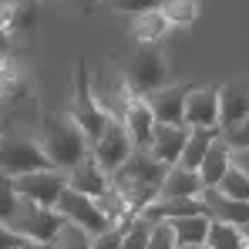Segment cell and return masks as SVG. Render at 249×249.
<instances>
[{"instance_id":"1","label":"cell","mask_w":249,"mask_h":249,"mask_svg":"<svg viewBox=\"0 0 249 249\" xmlns=\"http://www.w3.org/2000/svg\"><path fill=\"white\" fill-rule=\"evenodd\" d=\"M41 148H44V155L51 159V165L68 172V168H74L91 152V142L74 124V118L68 111H61V115H44L41 118Z\"/></svg>"},{"instance_id":"2","label":"cell","mask_w":249,"mask_h":249,"mask_svg":"<svg viewBox=\"0 0 249 249\" xmlns=\"http://www.w3.org/2000/svg\"><path fill=\"white\" fill-rule=\"evenodd\" d=\"M118 74L124 78L131 98H145L159 88L168 84V61L162 54L159 41L152 44H138L135 51H128L122 61H118Z\"/></svg>"},{"instance_id":"3","label":"cell","mask_w":249,"mask_h":249,"mask_svg":"<svg viewBox=\"0 0 249 249\" xmlns=\"http://www.w3.org/2000/svg\"><path fill=\"white\" fill-rule=\"evenodd\" d=\"M41 168H54L51 159L44 155L41 142L17 135V131H0V175L17 178L27 172H41Z\"/></svg>"},{"instance_id":"4","label":"cell","mask_w":249,"mask_h":249,"mask_svg":"<svg viewBox=\"0 0 249 249\" xmlns=\"http://www.w3.org/2000/svg\"><path fill=\"white\" fill-rule=\"evenodd\" d=\"M64 215L51 206H37V202H27V199H17L14 212L7 215V226L14 232H20L24 239H34V243H51L61 229H64Z\"/></svg>"},{"instance_id":"5","label":"cell","mask_w":249,"mask_h":249,"mask_svg":"<svg viewBox=\"0 0 249 249\" xmlns=\"http://www.w3.org/2000/svg\"><path fill=\"white\" fill-rule=\"evenodd\" d=\"M74 124L84 131V138L94 145L105 128H108V115L101 111V105L94 101V91H91V74H88V61H78V74H74V101H71V111H68Z\"/></svg>"},{"instance_id":"6","label":"cell","mask_w":249,"mask_h":249,"mask_svg":"<svg viewBox=\"0 0 249 249\" xmlns=\"http://www.w3.org/2000/svg\"><path fill=\"white\" fill-rule=\"evenodd\" d=\"M10 182H14L17 199H27V202H37V206L57 209L61 192L68 189V172H61V168H41V172L17 175V178H10Z\"/></svg>"},{"instance_id":"7","label":"cell","mask_w":249,"mask_h":249,"mask_svg":"<svg viewBox=\"0 0 249 249\" xmlns=\"http://www.w3.org/2000/svg\"><path fill=\"white\" fill-rule=\"evenodd\" d=\"M131 152H135V142H131V135H128L124 122H115V118L108 122L105 135L91 145V159L105 168L108 175H115V172L128 162V155H131Z\"/></svg>"},{"instance_id":"8","label":"cell","mask_w":249,"mask_h":249,"mask_svg":"<svg viewBox=\"0 0 249 249\" xmlns=\"http://www.w3.org/2000/svg\"><path fill=\"white\" fill-rule=\"evenodd\" d=\"M57 212H61L68 222L81 226L84 232H91V236L111 229V222H108V215L101 212L98 199L81 196V192H74V189H64V192H61V199H57Z\"/></svg>"},{"instance_id":"9","label":"cell","mask_w":249,"mask_h":249,"mask_svg":"<svg viewBox=\"0 0 249 249\" xmlns=\"http://www.w3.org/2000/svg\"><path fill=\"white\" fill-rule=\"evenodd\" d=\"M185 124L189 128H219V88L192 84L185 94Z\"/></svg>"},{"instance_id":"10","label":"cell","mask_w":249,"mask_h":249,"mask_svg":"<svg viewBox=\"0 0 249 249\" xmlns=\"http://www.w3.org/2000/svg\"><path fill=\"white\" fill-rule=\"evenodd\" d=\"M192 84H165L152 94H145V105L152 108V118L159 124H185V94Z\"/></svg>"},{"instance_id":"11","label":"cell","mask_w":249,"mask_h":249,"mask_svg":"<svg viewBox=\"0 0 249 249\" xmlns=\"http://www.w3.org/2000/svg\"><path fill=\"white\" fill-rule=\"evenodd\" d=\"M249 118V81H229L219 88V128L229 131Z\"/></svg>"},{"instance_id":"12","label":"cell","mask_w":249,"mask_h":249,"mask_svg":"<svg viewBox=\"0 0 249 249\" xmlns=\"http://www.w3.org/2000/svg\"><path fill=\"white\" fill-rule=\"evenodd\" d=\"M68 189L81 192V196H91V199H101L108 189H111V175L91 159V152L84 155L74 168H68Z\"/></svg>"},{"instance_id":"13","label":"cell","mask_w":249,"mask_h":249,"mask_svg":"<svg viewBox=\"0 0 249 249\" xmlns=\"http://www.w3.org/2000/svg\"><path fill=\"white\" fill-rule=\"evenodd\" d=\"M185 142H189V124H155L148 152H152L162 165L172 168V165H178Z\"/></svg>"},{"instance_id":"14","label":"cell","mask_w":249,"mask_h":249,"mask_svg":"<svg viewBox=\"0 0 249 249\" xmlns=\"http://www.w3.org/2000/svg\"><path fill=\"white\" fill-rule=\"evenodd\" d=\"M168 175V165H162L148 148H135L131 155H128V162H124L118 172H115V178H131V182H145V185H162V178Z\"/></svg>"},{"instance_id":"15","label":"cell","mask_w":249,"mask_h":249,"mask_svg":"<svg viewBox=\"0 0 249 249\" xmlns=\"http://www.w3.org/2000/svg\"><path fill=\"white\" fill-rule=\"evenodd\" d=\"M202 196V178L196 168H185V165H172L168 175L162 178L159 185V199L162 202H172V199H199Z\"/></svg>"},{"instance_id":"16","label":"cell","mask_w":249,"mask_h":249,"mask_svg":"<svg viewBox=\"0 0 249 249\" xmlns=\"http://www.w3.org/2000/svg\"><path fill=\"white\" fill-rule=\"evenodd\" d=\"M199 199L206 202L209 219H215V222H229V226H239V229L249 222V202L229 199V196H222L219 189H202Z\"/></svg>"},{"instance_id":"17","label":"cell","mask_w":249,"mask_h":249,"mask_svg":"<svg viewBox=\"0 0 249 249\" xmlns=\"http://www.w3.org/2000/svg\"><path fill=\"white\" fill-rule=\"evenodd\" d=\"M232 168V145L226 142V135H219L212 145H209V152H206V159L199 162V178H202V189H215L219 185V178L226 175Z\"/></svg>"},{"instance_id":"18","label":"cell","mask_w":249,"mask_h":249,"mask_svg":"<svg viewBox=\"0 0 249 249\" xmlns=\"http://www.w3.org/2000/svg\"><path fill=\"white\" fill-rule=\"evenodd\" d=\"M124 128L135 142V148H148L152 145V131H155V118H152V108L145 105V98H131L128 101V111H124Z\"/></svg>"},{"instance_id":"19","label":"cell","mask_w":249,"mask_h":249,"mask_svg":"<svg viewBox=\"0 0 249 249\" xmlns=\"http://www.w3.org/2000/svg\"><path fill=\"white\" fill-rule=\"evenodd\" d=\"M209 219L206 212H196V215H178L172 219V232H175V243L178 246H206V232H209Z\"/></svg>"},{"instance_id":"20","label":"cell","mask_w":249,"mask_h":249,"mask_svg":"<svg viewBox=\"0 0 249 249\" xmlns=\"http://www.w3.org/2000/svg\"><path fill=\"white\" fill-rule=\"evenodd\" d=\"M219 135H222V128H189V142H185V148H182L178 165L199 168V162L206 159V152H209V145H212Z\"/></svg>"},{"instance_id":"21","label":"cell","mask_w":249,"mask_h":249,"mask_svg":"<svg viewBox=\"0 0 249 249\" xmlns=\"http://www.w3.org/2000/svg\"><path fill=\"white\" fill-rule=\"evenodd\" d=\"M168 24L165 14L162 10H145V14H138L135 17V24H131V34H135V41L138 44H152V41H162L168 34Z\"/></svg>"},{"instance_id":"22","label":"cell","mask_w":249,"mask_h":249,"mask_svg":"<svg viewBox=\"0 0 249 249\" xmlns=\"http://www.w3.org/2000/svg\"><path fill=\"white\" fill-rule=\"evenodd\" d=\"M206 246L209 249H246V239H243V229L239 226H229V222H209L206 232Z\"/></svg>"},{"instance_id":"23","label":"cell","mask_w":249,"mask_h":249,"mask_svg":"<svg viewBox=\"0 0 249 249\" xmlns=\"http://www.w3.org/2000/svg\"><path fill=\"white\" fill-rule=\"evenodd\" d=\"M172 27H189L199 17V0H162L159 7Z\"/></svg>"},{"instance_id":"24","label":"cell","mask_w":249,"mask_h":249,"mask_svg":"<svg viewBox=\"0 0 249 249\" xmlns=\"http://www.w3.org/2000/svg\"><path fill=\"white\" fill-rule=\"evenodd\" d=\"M51 249H91V232H84L74 222H64V229L51 239Z\"/></svg>"},{"instance_id":"25","label":"cell","mask_w":249,"mask_h":249,"mask_svg":"<svg viewBox=\"0 0 249 249\" xmlns=\"http://www.w3.org/2000/svg\"><path fill=\"white\" fill-rule=\"evenodd\" d=\"M148 239H152V222L135 215L128 226H124V239H122V249H148Z\"/></svg>"},{"instance_id":"26","label":"cell","mask_w":249,"mask_h":249,"mask_svg":"<svg viewBox=\"0 0 249 249\" xmlns=\"http://www.w3.org/2000/svg\"><path fill=\"white\" fill-rule=\"evenodd\" d=\"M222 196H229V199H239V202H249V178L239 172V168H229L222 178H219V185H215Z\"/></svg>"},{"instance_id":"27","label":"cell","mask_w":249,"mask_h":249,"mask_svg":"<svg viewBox=\"0 0 249 249\" xmlns=\"http://www.w3.org/2000/svg\"><path fill=\"white\" fill-rule=\"evenodd\" d=\"M105 7H111V10H118V14H145V10H159L162 7V0H101Z\"/></svg>"},{"instance_id":"28","label":"cell","mask_w":249,"mask_h":249,"mask_svg":"<svg viewBox=\"0 0 249 249\" xmlns=\"http://www.w3.org/2000/svg\"><path fill=\"white\" fill-rule=\"evenodd\" d=\"M148 249H178L175 243V232L168 222H152V239H148Z\"/></svg>"},{"instance_id":"29","label":"cell","mask_w":249,"mask_h":249,"mask_svg":"<svg viewBox=\"0 0 249 249\" xmlns=\"http://www.w3.org/2000/svg\"><path fill=\"white\" fill-rule=\"evenodd\" d=\"M17 206V192H14V182L7 175H0V222H7V215Z\"/></svg>"},{"instance_id":"30","label":"cell","mask_w":249,"mask_h":249,"mask_svg":"<svg viewBox=\"0 0 249 249\" xmlns=\"http://www.w3.org/2000/svg\"><path fill=\"white\" fill-rule=\"evenodd\" d=\"M122 239H124V229L111 226V229L91 236V249H122Z\"/></svg>"},{"instance_id":"31","label":"cell","mask_w":249,"mask_h":249,"mask_svg":"<svg viewBox=\"0 0 249 249\" xmlns=\"http://www.w3.org/2000/svg\"><path fill=\"white\" fill-rule=\"evenodd\" d=\"M222 135H226V142L232 148H249V118L243 124H236V128H229V131H222Z\"/></svg>"},{"instance_id":"32","label":"cell","mask_w":249,"mask_h":249,"mask_svg":"<svg viewBox=\"0 0 249 249\" xmlns=\"http://www.w3.org/2000/svg\"><path fill=\"white\" fill-rule=\"evenodd\" d=\"M27 239L20 236V232H14L7 222H0V249H17V246H24Z\"/></svg>"},{"instance_id":"33","label":"cell","mask_w":249,"mask_h":249,"mask_svg":"<svg viewBox=\"0 0 249 249\" xmlns=\"http://www.w3.org/2000/svg\"><path fill=\"white\" fill-rule=\"evenodd\" d=\"M232 168H239L249 178V148H232Z\"/></svg>"},{"instance_id":"34","label":"cell","mask_w":249,"mask_h":249,"mask_svg":"<svg viewBox=\"0 0 249 249\" xmlns=\"http://www.w3.org/2000/svg\"><path fill=\"white\" fill-rule=\"evenodd\" d=\"M17 249H51V243H34V239H27L24 246H17Z\"/></svg>"},{"instance_id":"35","label":"cell","mask_w":249,"mask_h":249,"mask_svg":"<svg viewBox=\"0 0 249 249\" xmlns=\"http://www.w3.org/2000/svg\"><path fill=\"white\" fill-rule=\"evenodd\" d=\"M7 47H10V34H3V31H0V57L7 54Z\"/></svg>"},{"instance_id":"36","label":"cell","mask_w":249,"mask_h":249,"mask_svg":"<svg viewBox=\"0 0 249 249\" xmlns=\"http://www.w3.org/2000/svg\"><path fill=\"white\" fill-rule=\"evenodd\" d=\"M243 239H246V249H249V222L243 226Z\"/></svg>"},{"instance_id":"37","label":"cell","mask_w":249,"mask_h":249,"mask_svg":"<svg viewBox=\"0 0 249 249\" xmlns=\"http://www.w3.org/2000/svg\"><path fill=\"white\" fill-rule=\"evenodd\" d=\"M84 7H98V3H101V0H81Z\"/></svg>"},{"instance_id":"38","label":"cell","mask_w":249,"mask_h":249,"mask_svg":"<svg viewBox=\"0 0 249 249\" xmlns=\"http://www.w3.org/2000/svg\"><path fill=\"white\" fill-rule=\"evenodd\" d=\"M178 249H209V246H178Z\"/></svg>"}]
</instances>
